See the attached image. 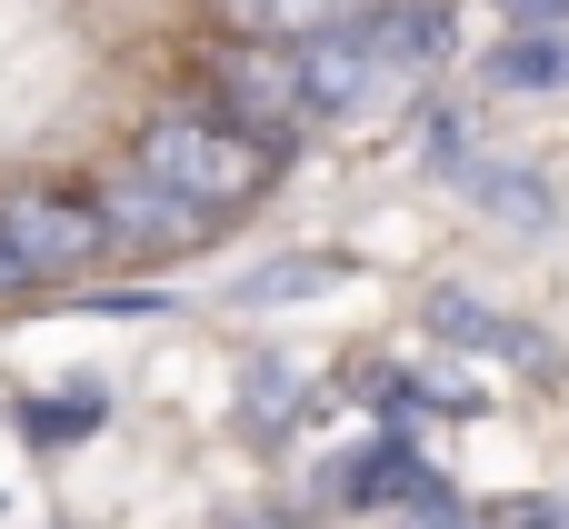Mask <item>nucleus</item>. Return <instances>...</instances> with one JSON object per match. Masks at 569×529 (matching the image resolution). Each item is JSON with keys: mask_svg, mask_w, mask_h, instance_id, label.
I'll use <instances>...</instances> for the list:
<instances>
[{"mask_svg": "<svg viewBox=\"0 0 569 529\" xmlns=\"http://www.w3.org/2000/svg\"><path fill=\"white\" fill-rule=\"evenodd\" d=\"M460 200H470L480 220H500L510 240H550V230H560V190H550V170H530V160H490V150H470Z\"/></svg>", "mask_w": 569, "mask_h": 529, "instance_id": "nucleus-5", "label": "nucleus"}, {"mask_svg": "<svg viewBox=\"0 0 569 529\" xmlns=\"http://www.w3.org/2000/svg\"><path fill=\"white\" fill-rule=\"evenodd\" d=\"M230 410H240L250 440H290V420L310 410V370H300L290 350H240V370H230Z\"/></svg>", "mask_w": 569, "mask_h": 529, "instance_id": "nucleus-8", "label": "nucleus"}, {"mask_svg": "<svg viewBox=\"0 0 569 529\" xmlns=\"http://www.w3.org/2000/svg\"><path fill=\"white\" fill-rule=\"evenodd\" d=\"M470 150H480V140H470V110H450V100H440V110H420V160H430V170H450V180H460V170H470Z\"/></svg>", "mask_w": 569, "mask_h": 529, "instance_id": "nucleus-11", "label": "nucleus"}, {"mask_svg": "<svg viewBox=\"0 0 569 529\" xmlns=\"http://www.w3.org/2000/svg\"><path fill=\"white\" fill-rule=\"evenodd\" d=\"M370 50L390 80H420L460 50V10L450 0H370Z\"/></svg>", "mask_w": 569, "mask_h": 529, "instance_id": "nucleus-6", "label": "nucleus"}, {"mask_svg": "<svg viewBox=\"0 0 569 529\" xmlns=\"http://www.w3.org/2000/svg\"><path fill=\"white\" fill-rule=\"evenodd\" d=\"M0 240L20 250L30 280H70L80 260L110 250L100 230V200H70V190H0Z\"/></svg>", "mask_w": 569, "mask_h": 529, "instance_id": "nucleus-4", "label": "nucleus"}, {"mask_svg": "<svg viewBox=\"0 0 569 529\" xmlns=\"http://www.w3.org/2000/svg\"><path fill=\"white\" fill-rule=\"evenodd\" d=\"M420 320H430V340H450L460 360H510L520 380H569V350L540 330V320H510L500 300H480V290H430L420 300Z\"/></svg>", "mask_w": 569, "mask_h": 529, "instance_id": "nucleus-3", "label": "nucleus"}, {"mask_svg": "<svg viewBox=\"0 0 569 529\" xmlns=\"http://www.w3.org/2000/svg\"><path fill=\"white\" fill-rule=\"evenodd\" d=\"M0 290H30V270H20V250L0 240Z\"/></svg>", "mask_w": 569, "mask_h": 529, "instance_id": "nucleus-13", "label": "nucleus"}, {"mask_svg": "<svg viewBox=\"0 0 569 529\" xmlns=\"http://www.w3.org/2000/svg\"><path fill=\"white\" fill-rule=\"evenodd\" d=\"M100 420H110V380H60V390H20L10 400V430L30 450H80Z\"/></svg>", "mask_w": 569, "mask_h": 529, "instance_id": "nucleus-9", "label": "nucleus"}, {"mask_svg": "<svg viewBox=\"0 0 569 529\" xmlns=\"http://www.w3.org/2000/svg\"><path fill=\"white\" fill-rule=\"evenodd\" d=\"M350 280V250H270L230 280V310H310Z\"/></svg>", "mask_w": 569, "mask_h": 529, "instance_id": "nucleus-7", "label": "nucleus"}, {"mask_svg": "<svg viewBox=\"0 0 569 529\" xmlns=\"http://www.w3.org/2000/svg\"><path fill=\"white\" fill-rule=\"evenodd\" d=\"M510 30H569V0H500Z\"/></svg>", "mask_w": 569, "mask_h": 529, "instance_id": "nucleus-12", "label": "nucleus"}, {"mask_svg": "<svg viewBox=\"0 0 569 529\" xmlns=\"http://www.w3.org/2000/svg\"><path fill=\"white\" fill-rule=\"evenodd\" d=\"M140 170H160L170 190H190V200H210L220 220L230 210H250V190L270 180V160L280 150H260L240 120H200V110H170V120H150L140 130V150H130Z\"/></svg>", "mask_w": 569, "mask_h": 529, "instance_id": "nucleus-1", "label": "nucleus"}, {"mask_svg": "<svg viewBox=\"0 0 569 529\" xmlns=\"http://www.w3.org/2000/svg\"><path fill=\"white\" fill-rule=\"evenodd\" d=\"M100 230H110V250H130V260H190V250H210L220 240V210L210 200H190V190H170L160 170H110L100 190Z\"/></svg>", "mask_w": 569, "mask_h": 529, "instance_id": "nucleus-2", "label": "nucleus"}, {"mask_svg": "<svg viewBox=\"0 0 569 529\" xmlns=\"http://www.w3.org/2000/svg\"><path fill=\"white\" fill-rule=\"evenodd\" d=\"M50 529H60V520H50Z\"/></svg>", "mask_w": 569, "mask_h": 529, "instance_id": "nucleus-14", "label": "nucleus"}, {"mask_svg": "<svg viewBox=\"0 0 569 529\" xmlns=\"http://www.w3.org/2000/svg\"><path fill=\"white\" fill-rule=\"evenodd\" d=\"M480 90H500V100L569 90V30H510V40H490L480 50Z\"/></svg>", "mask_w": 569, "mask_h": 529, "instance_id": "nucleus-10", "label": "nucleus"}]
</instances>
